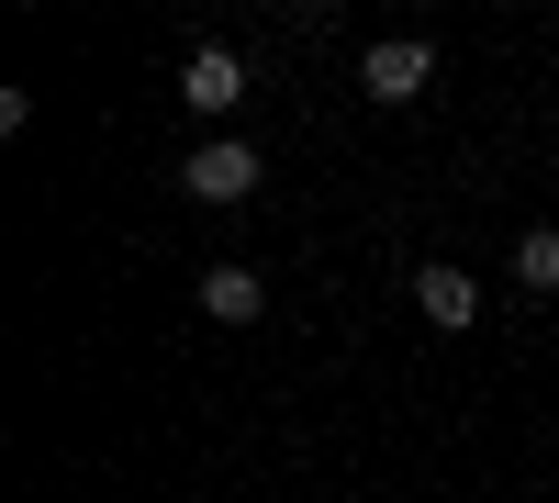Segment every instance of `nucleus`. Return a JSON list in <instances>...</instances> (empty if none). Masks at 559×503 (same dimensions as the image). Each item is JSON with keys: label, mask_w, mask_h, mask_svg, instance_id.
Listing matches in <instances>:
<instances>
[{"label": "nucleus", "mask_w": 559, "mask_h": 503, "mask_svg": "<svg viewBox=\"0 0 559 503\" xmlns=\"http://www.w3.org/2000/svg\"><path fill=\"white\" fill-rule=\"evenodd\" d=\"M515 291H559V224H537L515 247Z\"/></svg>", "instance_id": "6"}, {"label": "nucleus", "mask_w": 559, "mask_h": 503, "mask_svg": "<svg viewBox=\"0 0 559 503\" xmlns=\"http://www.w3.org/2000/svg\"><path fill=\"white\" fill-rule=\"evenodd\" d=\"M358 89H369V101H426V89H437V45L426 34H381L358 57Z\"/></svg>", "instance_id": "1"}, {"label": "nucleus", "mask_w": 559, "mask_h": 503, "mask_svg": "<svg viewBox=\"0 0 559 503\" xmlns=\"http://www.w3.org/2000/svg\"><path fill=\"white\" fill-rule=\"evenodd\" d=\"M179 101H191L202 123H224V112L247 101V57H236V45H191V68H179Z\"/></svg>", "instance_id": "3"}, {"label": "nucleus", "mask_w": 559, "mask_h": 503, "mask_svg": "<svg viewBox=\"0 0 559 503\" xmlns=\"http://www.w3.org/2000/svg\"><path fill=\"white\" fill-rule=\"evenodd\" d=\"M202 313H213V325H258L269 280H258V268H202Z\"/></svg>", "instance_id": "5"}, {"label": "nucleus", "mask_w": 559, "mask_h": 503, "mask_svg": "<svg viewBox=\"0 0 559 503\" xmlns=\"http://www.w3.org/2000/svg\"><path fill=\"white\" fill-rule=\"evenodd\" d=\"M414 302H426V325H448V336H471L481 325V280H471V268H414Z\"/></svg>", "instance_id": "4"}, {"label": "nucleus", "mask_w": 559, "mask_h": 503, "mask_svg": "<svg viewBox=\"0 0 559 503\" xmlns=\"http://www.w3.org/2000/svg\"><path fill=\"white\" fill-rule=\"evenodd\" d=\"M258 146H236V134H213V146H191V157H179V191H191V202H258Z\"/></svg>", "instance_id": "2"}]
</instances>
